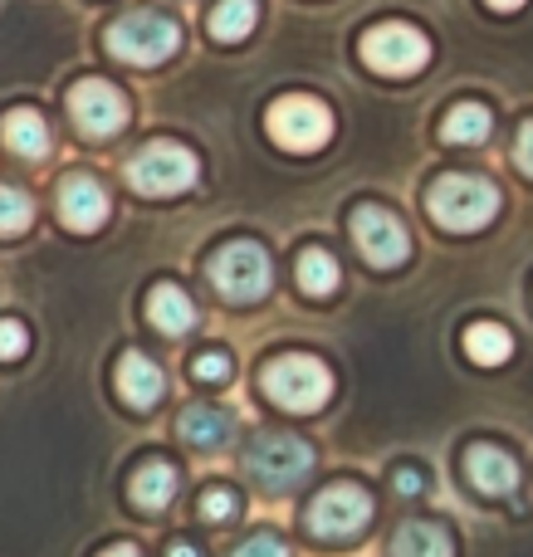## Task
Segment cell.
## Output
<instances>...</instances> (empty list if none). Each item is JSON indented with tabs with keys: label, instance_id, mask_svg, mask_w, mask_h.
<instances>
[{
	"label": "cell",
	"instance_id": "6da1fadb",
	"mask_svg": "<svg viewBox=\"0 0 533 557\" xmlns=\"http://www.w3.org/2000/svg\"><path fill=\"white\" fill-rule=\"evenodd\" d=\"M426 215L450 235L485 231V225L499 215V186L485 182V176L450 172V176H441V182L426 186Z\"/></svg>",
	"mask_w": 533,
	"mask_h": 557
},
{
	"label": "cell",
	"instance_id": "7a4b0ae2",
	"mask_svg": "<svg viewBox=\"0 0 533 557\" xmlns=\"http://www.w3.org/2000/svg\"><path fill=\"white\" fill-rule=\"evenodd\" d=\"M260 386H264V396H270L274 406L309 416V411H323V406H329L333 372L309 352H284L260 372Z\"/></svg>",
	"mask_w": 533,
	"mask_h": 557
},
{
	"label": "cell",
	"instance_id": "3957f363",
	"mask_svg": "<svg viewBox=\"0 0 533 557\" xmlns=\"http://www.w3.org/2000/svg\"><path fill=\"white\" fill-rule=\"evenodd\" d=\"M182 45V25L162 10H127L108 25V49H113L123 64H137V69H152L162 59L176 54Z\"/></svg>",
	"mask_w": 533,
	"mask_h": 557
},
{
	"label": "cell",
	"instance_id": "277c9868",
	"mask_svg": "<svg viewBox=\"0 0 533 557\" xmlns=\"http://www.w3.org/2000/svg\"><path fill=\"white\" fill-rule=\"evenodd\" d=\"M206 278L215 284V294L231 298V304H260L274 284V270H270V255L264 245L255 240H231L211 255L206 264Z\"/></svg>",
	"mask_w": 533,
	"mask_h": 557
},
{
	"label": "cell",
	"instance_id": "5b68a950",
	"mask_svg": "<svg viewBox=\"0 0 533 557\" xmlns=\"http://www.w3.org/2000/svg\"><path fill=\"white\" fill-rule=\"evenodd\" d=\"M196 176H201V162H196V152H191V147H182V143H166V137L147 143L142 152L127 162V186H133L137 196L191 191Z\"/></svg>",
	"mask_w": 533,
	"mask_h": 557
},
{
	"label": "cell",
	"instance_id": "8992f818",
	"mask_svg": "<svg viewBox=\"0 0 533 557\" xmlns=\"http://www.w3.org/2000/svg\"><path fill=\"white\" fill-rule=\"evenodd\" d=\"M245 470L260 480V490L270 494H289L299 490L313 474V450L299 441V435H255V445L245 450Z\"/></svg>",
	"mask_w": 533,
	"mask_h": 557
},
{
	"label": "cell",
	"instance_id": "52a82bcc",
	"mask_svg": "<svg viewBox=\"0 0 533 557\" xmlns=\"http://www.w3.org/2000/svg\"><path fill=\"white\" fill-rule=\"evenodd\" d=\"M264 127H270V137L284 152H319L333 137V113H329V103H319L309 94H284L270 103Z\"/></svg>",
	"mask_w": 533,
	"mask_h": 557
},
{
	"label": "cell",
	"instance_id": "ba28073f",
	"mask_svg": "<svg viewBox=\"0 0 533 557\" xmlns=\"http://www.w3.org/2000/svg\"><path fill=\"white\" fill-rule=\"evenodd\" d=\"M358 49H362V59L387 78L421 74V69L431 64V39L421 35L417 25H407V20H382V25H372L368 35L358 39Z\"/></svg>",
	"mask_w": 533,
	"mask_h": 557
},
{
	"label": "cell",
	"instance_id": "9c48e42d",
	"mask_svg": "<svg viewBox=\"0 0 533 557\" xmlns=\"http://www.w3.org/2000/svg\"><path fill=\"white\" fill-rule=\"evenodd\" d=\"M368 523H372V494L362 484H329L323 494H313L309 513H303V529L323 543H348Z\"/></svg>",
	"mask_w": 533,
	"mask_h": 557
},
{
	"label": "cell",
	"instance_id": "30bf717a",
	"mask_svg": "<svg viewBox=\"0 0 533 557\" xmlns=\"http://www.w3.org/2000/svg\"><path fill=\"white\" fill-rule=\"evenodd\" d=\"M352 240H358L362 260L377 264V270H397L411 255V235L387 206H358L352 211Z\"/></svg>",
	"mask_w": 533,
	"mask_h": 557
},
{
	"label": "cell",
	"instance_id": "8fae6325",
	"mask_svg": "<svg viewBox=\"0 0 533 557\" xmlns=\"http://www.w3.org/2000/svg\"><path fill=\"white\" fill-rule=\"evenodd\" d=\"M69 117L78 123L84 137L103 143V137H113L127 123V98L113 84H103V78H84V84L69 88Z\"/></svg>",
	"mask_w": 533,
	"mask_h": 557
},
{
	"label": "cell",
	"instance_id": "7c38bea8",
	"mask_svg": "<svg viewBox=\"0 0 533 557\" xmlns=\"http://www.w3.org/2000/svg\"><path fill=\"white\" fill-rule=\"evenodd\" d=\"M54 201H59V221H64L69 231L94 235L108 225V191L88 172H69L64 182H59Z\"/></svg>",
	"mask_w": 533,
	"mask_h": 557
},
{
	"label": "cell",
	"instance_id": "4fadbf2b",
	"mask_svg": "<svg viewBox=\"0 0 533 557\" xmlns=\"http://www.w3.org/2000/svg\"><path fill=\"white\" fill-rule=\"evenodd\" d=\"M466 474L480 494H489V499H505V494L519 490V465H515V455L499 450V445H470Z\"/></svg>",
	"mask_w": 533,
	"mask_h": 557
},
{
	"label": "cell",
	"instance_id": "5bb4252c",
	"mask_svg": "<svg viewBox=\"0 0 533 557\" xmlns=\"http://www.w3.org/2000/svg\"><path fill=\"white\" fill-rule=\"evenodd\" d=\"M162 392H166V376L152 357H142V352L117 357V396H123L133 411H152V406L162 401Z\"/></svg>",
	"mask_w": 533,
	"mask_h": 557
},
{
	"label": "cell",
	"instance_id": "9a60e30c",
	"mask_svg": "<svg viewBox=\"0 0 533 557\" xmlns=\"http://www.w3.org/2000/svg\"><path fill=\"white\" fill-rule=\"evenodd\" d=\"M147 323H152L157 333H166V337L191 333V323H196L191 294H186L182 284H157L152 294H147Z\"/></svg>",
	"mask_w": 533,
	"mask_h": 557
},
{
	"label": "cell",
	"instance_id": "2e32d148",
	"mask_svg": "<svg viewBox=\"0 0 533 557\" xmlns=\"http://www.w3.org/2000/svg\"><path fill=\"white\" fill-rule=\"evenodd\" d=\"M176 490H182V470H176L172 460H147L142 470L133 474V504L147 513L166 509V504L176 499Z\"/></svg>",
	"mask_w": 533,
	"mask_h": 557
},
{
	"label": "cell",
	"instance_id": "e0dca14e",
	"mask_svg": "<svg viewBox=\"0 0 533 557\" xmlns=\"http://www.w3.org/2000/svg\"><path fill=\"white\" fill-rule=\"evenodd\" d=\"M0 143L20 157H45L49 152V123L35 113V108H10L0 117Z\"/></svg>",
	"mask_w": 533,
	"mask_h": 557
},
{
	"label": "cell",
	"instance_id": "ac0fdd59",
	"mask_svg": "<svg viewBox=\"0 0 533 557\" xmlns=\"http://www.w3.org/2000/svg\"><path fill=\"white\" fill-rule=\"evenodd\" d=\"M182 441L191 445V450H221L225 441H231V416L221 411V406H191V411H182Z\"/></svg>",
	"mask_w": 533,
	"mask_h": 557
},
{
	"label": "cell",
	"instance_id": "d6986e66",
	"mask_svg": "<svg viewBox=\"0 0 533 557\" xmlns=\"http://www.w3.org/2000/svg\"><path fill=\"white\" fill-rule=\"evenodd\" d=\"M392 553L397 557H456V543L441 523H426V519H411L397 529L392 539Z\"/></svg>",
	"mask_w": 533,
	"mask_h": 557
},
{
	"label": "cell",
	"instance_id": "ffe728a7",
	"mask_svg": "<svg viewBox=\"0 0 533 557\" xmlns=\"http://www.w3.org/2000/svg\"><path fill=\"white\" fill-rule=\"evenodd\" d=\"M299 288L309 298H329V294H338V278H343V270H338V260H333V250H323V245H309V250L299 255Z\"/></svg>",
	"mask_w": 533,
	"mask_h": 557
},
{
	"label": "cell",
	"instance_id": "44dd1931",
	"mask_svg": "<svg viewBox=\"0 0 533 557\" xmlns=\"http://www.w3.org/2000/svg\"><path fill=\"white\" fill-rule=\"evenodd\" d=\"M495 117H489L485 103H456L446 117H441V137L456 147H470V143H485Z\"/></svg>",
	"mask_w": 533,
	"mask_h": 557
},
{
	"label": "cell",
	"instance_id": "7402d4cb",
	"mask_svg": "<svg viewBox=\"0 0 533 557\" xmlns=\"http://www.w3.org/2000/svg\"><path fill=\"white\" fill-rule=\"evenodd\" d=\"M466 352H470V362H480V367H499L515 352V337H509V327L480 318V323L466 327Z\"/></svg>",
	"mask_w": 533,
	"mask_h": 557
},
{
	"label": "cell",
	"instance_id": "603a6c76",
	"mask_svg": "<svg viewBox=\"0 0 533 557\" xmlns=\"http://www.w3.org/2000/svg\"><path fill=\"white\" fill-rule=\"evenodd\" d=\"M255 25H260V0H221V5L211 10V35L221 39V45L245 39Z\"/></svg>",
	"mask_w": 533,
	"mask_h": 557
},
{
	"label": "cell",
	"instance_id": "cb8c5ba5",
	"mask_svg": "<svg viewBox=\"0 0 533 557\" xmlns=\"http://www.w3.org/2000/svg\"><path fill=\"white\" fill-rule=\"evenodd\" d=\"M29 221H35V201H29V191H20V186L0 182V235L29 231Z\"/></svg>",
	"mask_w": 533,
	"mask_h": 557
},
{
	"label": "cell",
	"instance_id": "d4e9b609",
	"mask_svg": "<svg viewBox=\"0 0 533 557\" xmlns=\"http://www.w3.org/2000/svg\"><path fill=\"white\" fill-rule=\"evenodd\" d=\"M191 376H196V382H206V386H221V382H231V357H225L221 347H206V352H196Z\"/></svg>",
	"mask_w": 533,
	"mask_h": 557
},
{
	"label": "cell",
	"instance_id": "484cf974",
	"mask_svg": "<svg viewBox=\"0 0 533 557\" xmlns=\"http://www.w3.org/2000/svg\"><path fill=\"white\" fill-rule=\"evenodd\" d=\"M29 352V327L20 318H0V362H20Z\"/></svg>",
	"mask_w": 533,
	"mask_h": 557
},
{
	"label": "cell",
	"instance_id": "4316f807",
	"mask_svg": "<svg viewBox=\"0 0 533 557\" xmlns=\"http://www.w3.org/2000/svg\"><path fill=\"white\" fill-rule=\"evenodd\" d=\"M196 509H201V519H211V523H225V519H231L235 509H240V499H235L231 490H206Z\"/></svg>",
	"mask_w": 533,
	"mask_h": 557
},
{
	"label": "cell",
	"instance_id": "83f0119b",
	"mask_svg": "<svg viewBox=\"0 0 533 557\" xmlns=\"http://www.w3.org/2000/svg\"><path fill=\"white\" fill-rule=\"evenodd\" d=\"M231 557H289V543L274 539V533H255V539H245Z\"/></svg>",
	"mask_w": 533,
	"mask_h": 557
},
{
	"label": "cell",
	"instance_id": "f1b7e54d",
	"mask_svg": "<svg viewBox=\"0 0 533 557\" xmlns=\"http://www.w3.org/2000/svg\"><path fill=\"white\" fill-rule=\"evenodd\" d=\"M392 484H397V494H407V499H417V494L426 490V480H421L417 465H401V470L392 474Z\"/></svg>",
	"mask_w": 533,
	"mask_h": 557
},
{
	"label": "cell",
	"instance_id": "f546056e",
	"mask_svg": "<svg viewBox=\"0 0 533 557\" xmlns=\"http://www.w3.org/2000/svg\"><path fill=\"white\" fill-rule=\"evenodd\" d=\"M515 157H519V166L533 176V123L519 127V143H515Z\"/></svg>",
	"mask_w": 533,
	"mask_h": 557
},
{
	"label": "cell",
	"instance_id": "4dcf8cb0",
	"mask_svg": "<svg viewBox=\"0 0 533 557\" xmlns=\"http://www.w3.org/2000/svg\"><path fill=\"white\" fill-rule=\"evenodd\" d=\"M166 557H201V548L186 543V539H176V543H166Z\"/></svg>",
	"mask_w": 533,
	"mask_h": 557
},
{
	"label": "cell",
	"instance_id": "1f68e13d",
	"mask_svg": "<svg viewBox=\"0 0 533 557\" xmlns=\"http://www.w3.org/2000/svg\"><path fill=\"white\" fill-rule=\"evenodd\" d=\"M98 557H142V553H137V548H133V543H113V548H103V553H98Z\"/></svg>",
	"mask_w": 533,
	"mask_h": 557
},
{
	"label": "cell",
	"instance_id": "d6a6232c",
	"mask_svg": "<svg viewBox=\"0 0 533 557\" xmlns=\"http://www.w3.org/2000/svg\"><path fill=\"white\" fill-rule=\"evenodd\" d=\"M489 5H495V10H519L524 0H489Z\"/></svg>",
	"mask_w": 533,
	"mask_h": 557
}]
</instances>
